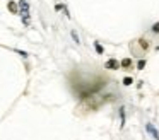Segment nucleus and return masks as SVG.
<instances>
[{
    "mask_svg": "<svg viewBox=\"0 0 159 140\" xmlns=\"http://www.w3.org/2000/svg\"><path fill=\"white\" fill-rule=\"evenodd\" d=\"M19 7H21V16H22V22L28 26L29 24V5L26 0H21L19 2Z\"/></svg>",
    "mask_w": 159,
    "mask_h": 140,
    "instance_id": "obj_1",
    "label": "nucleus"
},
{
    "mask_svg": "<svg viewBox=\"0 0 159 140\" xmlns=\"http://www.w3.org/2000/svg\"><path fill=\"white\" fill-rule=\"evenodd\" d=\"M104 68H110V70H116V68H120V63H118V60L111 58V60H108V61H106Z\"/></svg>",
    "mask_w": 159,
    "mask_h": 140,
    "instance_id": "obj_2",
    "label": "nucleus"
},
{
    "mask_svg": "<svg viewBox=\"0 0 159 140\" xmlns=\"http://www.w3.org/2000/svg\"><path fill=\"white\" fill-rule=\"evenodd\" d=\"M145 128H147V132L154 137V140H159V132L154 128V125H152V123H147V125H145Z\"/></svg>",
    "mask_w": 159,
    "mask_h": 140,
    "instance_id": "obj_3",
    "label": "nucleus"
},
{
    "mask_svg": "<svg viewBox=\"0 0 159 140\" xmlns=\"http://www.w3.org/2000/svg\"><path fill=\"white\" fill-rule=\"evenodd\" d=\"M9 10H11V12H14V14H17L19 12V9H17V3L16 2H9Z\"/></svg>",
    "mask_w": 159,
    "mask_h": 140,
    "instance_id": "obj_4",
    "label": "nucleus"
},
{
    "mask_svg": "<svg viewBox=\"0 0 159 140\" xmlns=\"http://www.w3.org/2000/svg\"><path fill=\"white\" fill-rule=\"evenodd\" d=\"M120 65H121V67H123V68H128V67H130V65H132V60H130V58H123Z\"/></svg>",
    "mask_w": 159,
    "mask_h": 140,
    "instance_id": "obj_5",
    "label": "nucleus"
},
{
    "mask_svg": "<svg viewBox=\"0 0 159 140\" xmlns=\"http://www.w3.org/2000/svg\"><path fill=\"white\" fill-rule=\"evenodd\" d=\"M140 46L147 50V48H149V43H147V41H145V39H140Z\"/></svg>",
    "mask_w": 159,
    "mask_h": 140,
    "instance_id": "obj_6",
    "label": "nucleus"
},
{
    "mask_svg": "<svg viewBox=\"0 0 159 140\" xmlns=\"http://www.w3.org/2000/svg\"><path fill=\"white\" fill-rule=\"evenodd\" d=\"M137 67H139V70H142V68L145 67V61H144V60H140V61L137 63Z\"/></svg>",
    "mask_w": 159,
    "mask_h": 140,
    "instance_id": "obj_7",
    "label": "nucleus"
},
{
    "mask_svg": "<svg viewBox=\"0 0 159 140\" xmlns=\"http://www.w3.org/2000/svg\"><path fill=\"white\" fill-rule=\"evenodd\" d=\"M72 38L75 39V43H80V41H79V36H77V33H75V31H72Z\"/></svg>",
    "mask_w": 159,
    "mask_h": 140,
    "instance_id": "obj_8",
    "label": "nucleus"
},
{
    "mask_svg": "<svg viewBox=\"0 0 159 140\" xmlns=\"http://www.w3.org/2000/svg\"><path fill=\"white\" fill-rule=\"evenodd\" d=\"M132 82H134V80H132L130 77H127V79H125V80H123V84H125V85H130Z\"/></svg>",
    "mask_w": 159,
    "mask_h": 140,
    "instance_id": "obj_9",
    "label": "nucleus"
},
{
    "mask_svg": "<svg viewBox=\"0 0 159 140\" xmlns=\"http://www.w3.org/2000/svg\"><path fill=\"white\" fill-rule=\"evenodd\" d=\"M152 31H154V33H159V22H156L154 26H152Z\"/></svg>",
    "mask_w": 159,
    "mask_h": 140,
    "instance_id": "obj_10",
    "label": "nucleus"
},
{
    "mask_svg": "<svg viewBox=\"0 0 159 140\" xmlns=\"http://www.w3.org/2000/svg\"><path fill=\"white\" fill-rule=\"evenodd\" d=\"M96 50H98V53H103V48H101L99 44H96Z\"/></svg>",
    "mask_w": 159,
    "mask_h": 140,
    "instance_id": "obj_11",
    "label": "nucleus"
}]
</instances>
